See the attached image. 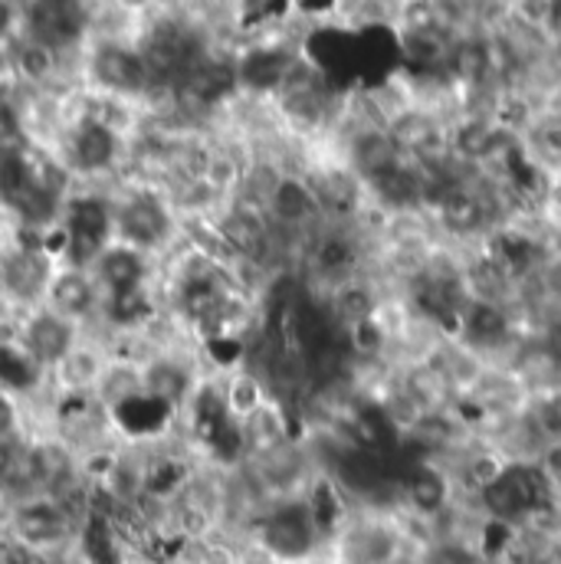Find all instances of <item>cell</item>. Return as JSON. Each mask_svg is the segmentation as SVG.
Instances as JSON below:
<instances>
[{
    "mask_svg": "<svg viewBox=\"0 0 561 564\" xmlns=\"http://www.w3.org/2000/svg\"><path fill=\"white\" fill-rule=\"evenodd\" d=\"M83 335L86 332L76 322L63 318L50 305H36V308L20 312L17 325H13V338L33 358V365H40L43 371H50Z\"/></svg>",
    "mask_w": 561,
    "mask_h": 564,
    "instance_id": "1",
    "label": "cell"
},
{
    "mask_svg": "<svg viewBox=\"0 0 561 564\" xmlns=\"http://www.w3.org/2000/svg\"><path fill=\"white\" fill-rule=\"evenodd\" d=\"M201 0H154V10H187Z\"/></svg>",
    "mask_w": 561,
    "mask_h": 564,
    "instance_id": "4",
    "label": "cell"
},
{
    "mask_svg": "<svg viewBox=\"0 0 561 564\" xmlns=\"http://www.w3.org/2000/svg\"><path fill=\"white\" fill-rule=\"evenodd\" d=\"M109 348L99 335H83L50 371V388L63 398V401H83V398H93L106 365H109Z\"/></svg>",
    "mask_w": 561,
    "mask_h": 564,
    "instance_id": "2",
    "label": "cell"
},
{
    "mask_svg": "<svg viewBox=\"0 0 561 564\" xmlns=\"http://www.w3.org/2000/svg\"><path fill=\"white\" fill-rule=\"evenodd\" d=\"M217 388H220V411H224V421L230 426L250 417L257 408H263L273 394H270V384L244 361H230L220 368V378H217Z\"/></svg>",
    "mask_w": 561,
    "mask_h": 564,
    "instance_id": "3",
    "label": "cell"
}]
</instances>
